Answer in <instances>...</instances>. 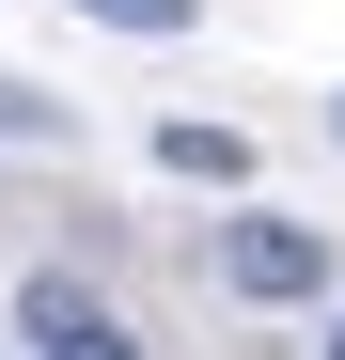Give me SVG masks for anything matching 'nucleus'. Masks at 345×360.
<instances>
[{
	"instance_id": "nucleus-6",
	"label": "nucleus",
	"mask_w": 345,
	"mask_h": 360,
	"mask_svg": "<svg viewBox=\"0 0 345 360\" xmlns=\"http://www.w3.org/2000/svg\"><path fill=\"white\" fill-rule=\"evenodd\" d=\"M330 360H345V329H330Z\"/></svg>"
},
{
	"instance_id": "nucleus-3",
	"label": "nucleus",
	"mask_w": 345,
	"mask_h": 360,
	"mask_svg": "<svg viewBox=\"0 0 345 360\" xmlns=\"http://www.w3.org/2000/svg\"><path fill=\"white\" fill-rule=\"evenodd\" d=\"M157 172H189V188H251V141L204 126V110H172V126H157Z\"/></svg>"
},
{
	"instance_id": "nucleus-2",
	"label": "nucleus",
	"mask_w": 345,
	"mask_h": 360,
	"mask_svg": "<svg viewBox=\"0 0 345 360\" xmlns=\"http://www.w3.org/2000/svg\"><path fill=\"white\" fill-rule=\"evenodd\" d=\"M16 345H32V360H142L126 314H110L79 266H32V282H16Z\"/></svg>"
},
{
	"instance_id": "nucleus-4",
	"label": "nucleus",
	"mask_w": 345,
	"mask_h": 360,
	"mask_svg": "<svg viewBox=\"0 0 345 360\" xmlns=\"http://www.w3.org/2000/svg\"><path fill=\"white\" fill-rule=\"evenodd\" d=\"M79 16H110V32H189L204 0H79Z\"/></svg>"
},
{
	"instance_id": "nucleus-5",
	"label": "nucleus",
	"mask_w": 345,
	"mask_h": 360,
	"mask_svg": "<svg viewBox=\"0 0 345 360\" xmlns=\"http://www.w3.org/2000/svg\"><path fill=\"white\" fill-rule=\"evenodd\" d=\"M330 141H345V94H330Z\"/></svg>"
},
{
	"instance_id": "nucleus-1",
	"label": "nucleus",
	"mask_w": 345,
	"mask_h": 360,
	"mask_svg": "<svg viewBox=\"0 0 345 360\" xmlns=\"http://www.w3.org/2000/svg\"><path fill=\"white\" fill-rule=\"evenodd\" d=\"M345 251L314 219H220V297H251V314H299V297H330Z\"/></svg>"
}]
</instances>
